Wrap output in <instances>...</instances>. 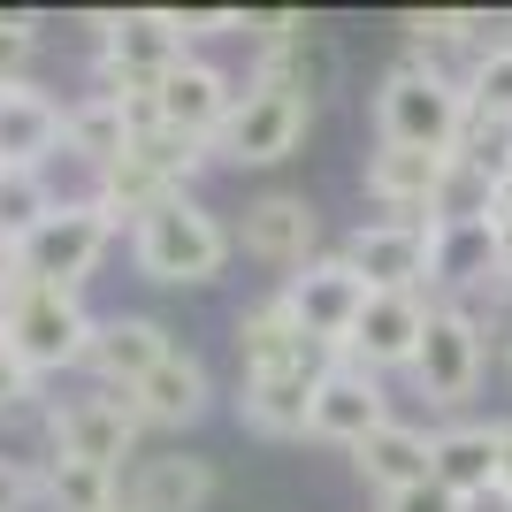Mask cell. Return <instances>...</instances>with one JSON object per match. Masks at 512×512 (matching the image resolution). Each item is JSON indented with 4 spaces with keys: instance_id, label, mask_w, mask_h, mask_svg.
<instances>
[{
    "instance_id": "obj_1",
    "label": "cell",
    "mask_w": 512,
    "mask_h": 512,
    "mask_svg": "<svg viewBox=\"0 0 512 512\" xmlns=\"http://www.w3.org/2000/svg\"><path fill=\"white\" fill-rule=\"evenodd\" d=\"M0 344L31 375H62V367H85L92 314L77 291H54V283H31L23 268H8L0 276Z\"/></svg>"
},
{
    "instance_id": "obj_20",
    "label": "cell",
    "mask_w": 512,
    "mask_h": 512,
    "mask_svg": "<svg viewBox=\"0 0 512 512\" xmlns=\"http://www.w3.org/2000/svg\"><path fill=\"white\" fill-rule=\"evenodd\" d=\"M62 153V100H46L31 77L0 85V169H39Z\"/></svg>"
},
{
    "instance_id": "obj_21",
    "label": "cell",
    "mask_w": 512,
    "mask_h": 512,
    "mask_svg": "<svg viewBox=\"0 0 512 512\" xmlns=\"http://www.w3.org/2000/svg\"><path fill=\"white\" fill-rule=\"evenodd\" d=\"M123 505L130 512H207L214 505V459H199V451H161V459H146V467L130 474Z\"/></svg>"
},
{
    "instance_id": "obj_29",
    "label": "cell",
    "mask_w": 512,
    "mask_h": 512,
    "mask_svg": "<svg viewBox=\"0 0 512 512\" xmlns=\"http://www.w3.org/2000/svg\"><path fill=\"white\" fill-rule=\"evenodd\" d=\"M497 184L482 169H467V161H459V153H451L444 161V184H436V207H428V222H490L497 214Z\"/></svg>"
},
{
    "instance_id": "obj_33",
    "label": "cell",
    "mask_w": 512,
    "mask_h": 512,
    "mask_svg": "<svg viewBox=\"0 0 512 512\" xmlns=\"http://www.w3.org/2000/svg\"><path fill=\"white\" fill-rule=\"evenodd\" d=\"M31 497H39V467H31V459H8V451H0V512H23Z\"/></svg>"
},
{
    "instance_id": "obj_23",
    "label": "cell",
    "mask_w": 512,
    "mask_h": 512,
    "mask_svg": "<svg viewBox=\"0 0 512 512\" xmlns=\"http://www.w3.org/2000/svg\"><path fill=\"white\" fill-rule=\"evenodd\" d=\"M352 474H360L375 497H398V490H421L428 482V428L413 421H390L375 428L360 451H352Z\"/></svg>"
},
{
    "instance_id": "obj_30",
    "label": "cell",
    "mask_w": 512,
    "mask_h": 512,
    "mask_svg": "<svg viewBox=\"0 0 512 512\" xmlns=\"http://www.w3.org/2000/svg\"><path fill=\"white\" fill-rule=\"evenodd\" d=\"M459 161H467V169H482L497 184V192H505L512 184V123H497V115H474L467 107V123H459Z\"/></svg>"
},
{
    "instance_id": "obj_34",
    "label": "cell",
    "mask_w": 512,
    "mask_h": 512,
    "mask_svg": "<svg viewBox=\"0 0 512 512\" xmlns=\"http://www.w3.org/2000/svg\"><path fill=\"white\" fill-rule=\"evenodd\" d=\"M383 512H467L451 490H436V482H421V490H398V497H383Z\"/></svg>"
},
{
    "instance_id": "obj_4",
    "label": "cell",
    "mask_w": 512,
    "mask_h": 512,
    "mask_svg": "<svg viewBox=\"0 0 512 512\" xmlns=\"http://www.w3.org/2000/svg\"><path fill=\"white\" fill-rule=\"evenodd\" d=\"M107 245H115V222H107L100 199H54V214L16 245V268L31 283H54V291H85Z\"/></svg>"
},
{
    "instance_id": "obj_16",
    "label": "cell",
    "mask_w": 512,
    "mask_h": 512,
    "mask_svg": "<svg viewBox=\"0 0 512 512\" xmlns=\"http://www.w3.org/2000/svg\"><path fill=\"white\" fill-rule=\"evenodd\" d=\"M230 100H237V85L207 62V54H184V62H176L169 77L153 85V115H161L169 130H184V138H199V146H207L214 130H222Z\"/></svg>"
},
{
    "instance_id": "obj_28",
    "label": "cell",
    "mask_w": 512,
    "mask_h": 512,
    "mask_svg": "<svg viewBox=\"0 0 512 512\" xmlns=\"http://www.w3.org/2000/svg\"><path fill=\"white\" fill-rule=\"evenodd\" d=\"M46 214H54V184H46L39 169H0V245H8V253L39 230Z\"/></svg>"
},
{
    "instance_id": "obj_18",
    "label": "cell",
    "mask_w": 512,
    "mask_h": 512,
    "mask_svg": "<svg viewBox=\"0 0 512 512\" xmlns=\"http://www.w3.org/2000/svg\"><path fill=\"white\" fill-rule=\"evenodd\" d=\"M314 237H321V214L306 207V192H260L245 207V253L268 260V268L299 276L306 260H314Z\"/></svg>"
},
{
    "instance_id": "obj_6",
    "label": "cell",
    "mask_w": 512,
    "mask_h": 512,
    "mask_svg": "<svg viewBox=\"0 0 512 512\" xmlns=\"http://www.w3.org/2000/svg\"><path fill=\"white\" fill-rule=\"evenodd\" d=\"M482 367H490V337H482V314L474 306H428V337L413 352V390H421L428 406L459 413L482 390Z\"/></svg>"
},
{
    "instance_id": "obj_27",
    "label": "cell",
    "mask_w": 512,
    "mask_h": 512,
    "mask_svg": "<svg viewBox=\"0 0 512 512\" xmlns=\"http://www.w3.org/2000/svg\"><path fill=\"white\" fill-rule=\"evenodd\" d=\"M39 497L54 512H107L115 497H123V474L77 467V459H46V467H39Z\"/></svg>"
},
{
    "instance_id": "obj_24",
    "label": "cell",
    "mask_w": 512,
    "mask_h": 512,
    "mask_svg": "<svg viewBox=\"0 0 512 512\" xmlns=\"http://www.w3.org/2000/svg\"><path fill=\"white\" fill-rule=\"evenodd\" d=\"M260 85H276V92H291V100H306L314 107V92L337 77V54H329V39H321L314 23H299L291 39H276V46H260V69H253Z\"/></svg>"
},
{
    "instance_id": "obj_26",
    "label": "cell",
    "mask_w": 512,
    "mask_h": 512,
    "mask_svg": "<svg viewBox=\"0 0 512 512\" xmlns=\"http://www.w3.org/2000/svg\"><path fill=\"white\" fill-rule=\"evenodd\" d=\"M130 146V123H123V100L115 92H85L77 107H62V153L92 161V176Z\"/></svg>"
},
{
    "instance_id": "obj_12",
    "label": "cell",
    "mask_w": 512,
    "mask_h": 512,
    "mask_svg": "<svg viewBox=\"0 0 512 512\" xmlns=\"http://www.w3.org/2000/svg\"><path fill=\"white\" fill-rule=\"evenodd\" d=\"M283 306H291V321H299L306 337L314 344H329V352H337L344 344V329H352V321H360V306H367V283L352 276V268H344L337 253H314L299 268V276H283V291H276Z\"/></svg>"
},
{
    "instance_id": "obj_19",
    "label": "cell",
    "mask_w": 512,
    "mask_h": 512,
    "mask_svg": "<svg viewBox=\"0 0 512 512\" xmlns=\"http://www.w3.org/2000/svg\"><path fill=\"white\" fill-rule=\"evenodd\" d=\"M428 482L451 490L459 505L497 490V421H451L428 436Z\"/></svg>"
},
{
    "instance_id": "obj_17",
    "label": "cell",
    "mask_w": 512,
    "mask_h": 512,
    "mask_svg": "<svg viewBox=\"0 0 512 512\" xmlns=\"http://www.w3.org/2000/svg\"><path fill=\"white\" fill-rule=\"evenodd\" d=\"M451 153H413V146H375L367 153V199L383 207V222H428L436 184H444Z\"/></svg>"
},
{
    "instance_id": "obj_25",
    "label": "cell",
    "mask_w": 512,
    "mask_h": 512,
    "mask_svg": "<svg viewBox=\"0 0 512 512\" xmlns=\"http://www.w3.org/2000/svg\"><path fill=\"white\" fill-rule=\"evenodd\" d=\"M306 344H314V337L291 321V306H283V299H260V306L237 314V375H268V367L299 360Z\"/></svg>"
},
{
    "instance_id": "obj_37",
    "label": "cell",
    "mask_w": 512,
    "mask_h": 512,
    "mask_svg": "<svg viewBox=\"0 0 512 512\" xmlns=\"http://www.w3.org/2000/svg\"><path fill=\"white\" fill-rule=\"evenodd\" d=\"M490 321L512 337V276H497V283H490Z\"/></svg>"
},
{
    "instance_id": "obj_9",
    "label": "cell",
    "mask_w": 512,
    "mask_h": 512,
    "mask_svg": "<svg viewBox=\"0 0 512 512\" xmlns=\"http://www.w3.org/2000/svg\"><path fill=\"white\" fill-rule=\"evenodd\" d=\"M428 306L436 299H421V291H367L360 321H352L344 344H337V360L367 367V375H406L421 337H428Z\"/></svg>"
},
{
    "instance_id": "obj_39",
    "label": "cell",
    "mask_w": 512,
    "mask_h": 512,
    "mask_svg": "<svg viewBox=\"0 0 512 512\" xmlns=\"http://www.w3.org/2000/svg\"><path fill=\"white\" fill-rule=\"evenodd\" d=\"M505 192H512V184H505Z\"/></svg>"
},
{
    "instance_id": "obj_5",
    "label": "cell",
    "mask_w": 512,
    "mask_h": 512,
    "mask_svg": "<svg viewBox=\"0 0 512 512\" xmlns=\"http://www.w3.org/2000/svg\"><path fill=\"white\" fill-rule=\"evenodd\" d=\"M306 123H314L306 100H291V92L253 77V85H237V100H230V115H222V130L207 138V153L214 161H237V169H276V161L299 153Z\"/></svg>"
},
{
    "instance_id": "obj_38",
    "label": "cell",
    "mask_w": 512,
    "mask_h": 512,
    "mask_svg": "<svg viewBox=\"0 0 512 512\" xmlns=\"http://www.w3.org/2000/svg\"><path fill=\"white\" fill-rule=\"evenodd\" d=\"M107 512H130V505H123V497H115V505H107Z\"/></svg>"
},
{
    "instance_id": "obj_32",
    "label": "cell",
    "mask_w": 512,
    "mask_h": 512,
    "mask_svg": "<svg viewBox=\"0 0 512 512\" xmlns=\"http://www.w3.org/2000/svg\"><path fill=\"white\" fill-rule=\"evenodd\" d=\"M31 46H39L31 16H0V85H23V69H31Z\"/></svg>"
},
{
    "instance_id": "obj_31",
    "label": "cell",
    "mask_w": 512,
    "mask_h": 512,
    "mask_svg": "<svg viewBox=\"0 0 512 512\" xmlns=\"http://www.w3.org/2000/svg\"><path fill=\"white\" fill-rule=\"evenodd\" d=\"M459 85H467V107H474V115H497V123H512V31L467 69V77H459Z\"/></svg>"
},
{
    "instance_id": "obj_22",
    "label": "cell",
    "mask_w": 512,
    "mask_h": 512,
    "mask_svg": "<svg viewBox=\"0 0 512 512\" xmlns=\"http://www.w3.org/2000/svg\"><path fill=\"white\" fill-rule=\"evenodd\" d=\"M207 398H214L207 367H199V352H184V344H176L169 360L130 390V406H138V421H146V428H192L199 413H207Z\"/></svg>"
},
{
    "instance_id": "obj_14",
    "label": "cell",
    "mask_w": 512,
    "mask_h": 512,
    "mask_svg": "<svg viewBox=\"0 0 512 512\" xmlns=\"http://www.w3.org/2000/svg\"><path fill=\"white\" fill-rule=\"evenodd\" d=\"M176 352V337L161 329L153 314H107V321H92V352H85V367L100 375V390H138L153 375V367Z\"/></svg>"
},
{
    "instance_id": "obj_15",
    "label": "cell",
    "mask_w": 512,
    "mask_h": 512,
    "mask_svg": "<svg viewBox=\"0 0 512 512\" xmlns=\"http://www.w3.org/2000/svg\"><path fill=\"white\" fill-rule=\"evenodd\" d=\"M428 291L436 306H467L474 291L497 283V245H490V222H428Z\"/></svg>"
},
{
    "instance_id": "obj_11",
    "label": "cell",
    "mask_w": 512,
    "mask_h": 512,
    "mask_svg": "<svg viewBox=\"0 0 512 512\" xmlns=\"http://www.w3.org/2000/svg\"><path fill=\"white\" fill-rule=\"evenodd\" d=\"M428 222H360V230L337 245V260L367 291H421L428 299Z\"/></svg>"
},
{
    "instance_id": "obj_13",
    "label": "cell",
    "mask_w": 512,
    "mask_h": 512,
    "mask_svg": "<svg viewBox=\"0 0 512 512\" xmlns=\"http://www.w3.org/2000/svg\"><path fill=\"white\" fill-rule=\"evenodd\" d=\"M398 413H390V390L383 375H367V367H329L314 390V413H306V436H321V444H337V451H360L375 428H390Z\"/></svg>"
},
{
    "instance_id": "obj_3",
    "label": "cell",
    "mask_w": 512,
    "mask_h": 512,
    "mask_svg": "<svg viewBox=\"0 0 512 512\" xmlns=\"http://www.w3.org/2000/svg\"><path fill=\"white\" fill-rule=\"evenodd\" d=\"M459 123H467V85L444 77V69L398 62L383 85H375V138H383V146L451 153L459 146Z\"/></svg>"
},
{
    "instance_id": "obj_10",
    "label": "cell",
    "mask_w": 512,
    "mask_h": 512,
    "mask_svg": "<svg viewBox=\"0 0 512 512\" xmlns=\"http://www.w3.org/2000/svg\"><path fill=\"white\" fill-rule=\"evenodd\" d=\"M329 367H337V352L306 344L299 360L268 367V375H237V421L260 436H306V413H314V390Z\"/></svg>"
},
{
    "instance_id": "obj_2",
    "label": "cell",
    "mask_w": 512,
    "mask_h": 512,
    "mask_svg": "<svg viewBox=\"0 0 512 512\" xmlns=\"http://www.w3.org/2000/svg\"><path fill=\"white\" fill-rule=\"evenodd\" d=\"M130 260H138V276L146 283H169V291H199L230 268V230L199 207L192 192L161 199V207L130 230Z\"/></svg>"
},
{
    "instance_id": "obj_35",
    "label": "cell",
    "mask_w": 512,
    "mask_h": 512,
    "mask_svg": "<svg viewBox=\"0 0 512 512\" xmlns=\"http://www.w3.org/2000/svg\"><path fill=\"white\" fill-rule=\"evenodd\" d=\"M490 245H497V276H512V192L497 199V214H490Z\"/></svg>"
},
{
    "instance_id": "obj_7",
    "label": "cell",
    "mask_w": 512,
    "mask_h": 512,
    "mask_svg": "<svg viewBox=\"0 0 512 512\" xmlns=\"http://www.w3.org/2000/svg\"><path fill=\"white\" fill-rule=\"evenodd\" d=\"M184 54H192V31H184L176 8H130V16H107L100 23L107 92H153Z\"/></svg>"
},
{
    "instance_id": "obj_36",
    "label": "cell",
    "mask_w": 512,
    "mask_h": 512,
    "mask_svg": "<svg viewBox=\"0 0 512 512\" xmlns=\"http://www.w3.org/2000/svg\"><path fill=\"white\" fill-rule=\"evenodd\" d=\"M497 497H512V421H497Z\"/></svg>"
},
{
    "instance_id": "obj_8",
    "label": "cell",
    "mask_w": 512,
    "mask_h": 512,
    "mask_svg": "<svg viewBox=\"0 0 512 512\" xmlns=\"http://www.w3.org/2000/svg\"><path fill=\"white\" fill-rule=\"evenodd\" d=\"M138 406L123 390H92V398H69V406H46V459H77V467L123 474V459L138 451Z\"/></svg>"
}]
</instances>
